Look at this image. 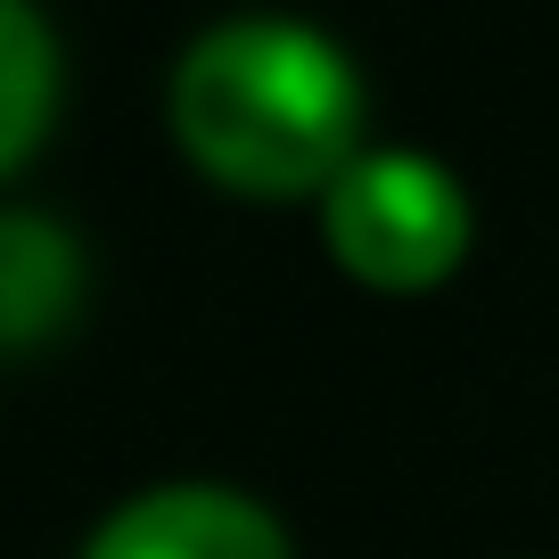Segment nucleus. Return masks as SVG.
Listing matches in <instances>:
<instances>
[{
	"label": "nucleus",
	"mask_w": 559,
	"mask_h": 559,
	"mask_svg": "<svg viewBox=\"0 0 559 559\" xmlns=\"http://www.w3.org/2000/svg\"><path fill=\"white\" fill-rule=\"evenodd\" d=\"M362 116L370 91L354 50L313 17H272V9L206 25L165 83V123L181 157L214 190L255 206L321 198L362 157Z\"/></svg>",
	"instance_id": "obj_1"
},
{
	"label": "nucleus",
	"mask_w": 559,
	"mask_h": 559,
	"mask_svg": "<svg viewBox=\"0 0 559 559\" xmlns=\"http://www.w3.org/2000/svg\"><path fill=\"white\" fill-rule=\"evenodd\" d=\"M477 206L453 165L419 148H362L321 190V247L346 280L379 297H428L469 263Z\"/></svg>",
	"instance_id": "obj_2"
},
{
	"label": "nucleus",
	"mask_w": 559,
	"mask_h": 559,
	"mask_svg": "<svg viewBox=\"0 0 559 559\" xmlns=\"http://www.w3.org/2000/svg\"><path fill=\"white\" fill-rule=\"evenodd\" d=\"M74 559H297V535L272 502L223 477L140 486L83 535Z\"/></svg>",
	"instance_id": "obj_3"
},
{
	"label": "nucleus",
	"mask_w": 559,
	"mask_h": 559,
	"mask_svg": "<svg viewBox=\"0 0 559 559\" xmlns=\"http://www.w3.org/2000/svg\"><path fill=\"white\" fill-rule=\"evenodd\" d=\"M83 297H91L83 239L41 206H0V354L58 346Z\"/></svg>",
	"instance_id": "obj_4"
},
{
	"label": "nucleus",
	"mask_w": 559,
	"mask_h": 559,
	"mask_svg": "<svg viewBox=\"0 0 559 559\" xmlns=\"http://www.w3.org/2000/svg\"><path fill=\"white\" fill-rule=\"evenodd\" d=\"M67 99V58L41 0H0V181L41 157V140Z\"/></svg>",
	"instance_id": "obj_5"
}]
</instances>
